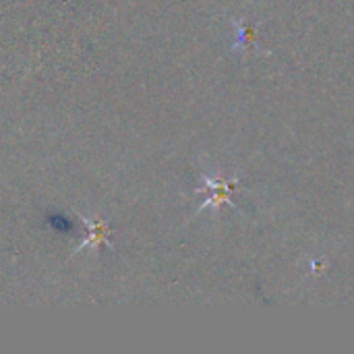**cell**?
Segmentation results:
<instances>
[{"instance_id": "obj_1", "label": "cell", "mask_w": 354, "mask_h": 354, "mask_svg": "<svg viewBox=\"0 0 354 354\" xmlns=\"http://www.w3.org/2000/svg\"><path fill=\"white\" fill-rule=\"evenodd\" d=\"M205 185L209 189V199H205L203 207H220V205H230V193L234 191V187L239 185V178L232 180H209L205 178Z\"/></svg>"}]
</instances>
